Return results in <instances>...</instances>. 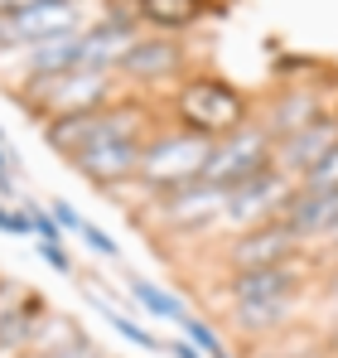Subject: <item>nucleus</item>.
<instances>
[{"mask_svg": "<svg viewBox=\"0 0 338 358\" xmlns=\"http://www.w3.org/2000/svg\"><path fill=\"white\" fill-rule=\"evenodd\" d=\"M285 199H290V189H285L281 175H251L247 184H237V189H227V208L223 218L232 228H247V223H261L266 213H276Z\"/></svg>", "mask_w": 338, "mask_h": 358, "instance_id": "9", "label": "nucleus"}, {"mask_svg": "<svg viewBox=\"0 0 338 358\" xmlns=\"http://www.w3.org/2000/svg\"><path fill=\"white\" fill-rule=\"evenodd\" d=\"M68 68H82V39L78 34H58L29 49V78H54Z\"/></svg>", "mask_w": 338, "mask_h": 358, "instance_id": "13", "label": "nucleus"}, {"mask_svg": "<svg viewBox=\"0 0 338 358\" xmlns=\"http://www.w3.org/2000/svg\"><path fill=\"white\" fill-rule=\"evenodd\" d=\"M131 34L121 29V24H102V29H92V34H82V68H112V63H126L131 54Z\"/></svg>", "mask_w": 338, "mask_h": 358, "instance_id": "15", "label": "nucleus"}, {"mask_svg": "<svg viewBox=\"0 0 338 358\" xmlns=\"http://www.w3.org/2000/svg\"><path fill=\"white\" fill-rule=\"evenodd\" d=\"M338 145L334 126H324V121H309L304 131H295V136H285V150H281V165L290 170H309L314 160H324V150Z\"/></svg>", "mask_w": 338, "mask_h": 358, "instance_id": "14", "label": "nucleus"}, {"mask_svg": "<svg viewBox=\"0 0 338 358\" xmlns=\"http://www.w3.org/2000/svg\"><path fill=\"white\" fill-rule=\"evenodd\" d=\"M54 358H102V349H92L87 339H78V344H68V349H58Z\"/></svg>", "mask_w": 338, "mask_h": 358, "instance_id": "19", "label": "nucleus"}, {"mask_svg": "<svg viewBox=\"0 0 338 358\" xmlns=\"http://www.w3.org/2000/svg\"><path fill=\"white\" fill-rule=\"evenodd\" d=\"M304 189H319V194H338V145L324 150V160H314L304 170Z\"/></svg>", "mask_w": 338, "mask_h": 358, "instance_id": "18", "label": "nucleus"}, {"mask_svg": "<svg viewBox=\"0 0 338 358\" xmlns=\"http://www.w3.org/2000/svg\"><path fill=\"white\" fill-rule=\"evenodd\" d=\"M295 252V233L285 223H271V228H256L242 242H232V266L237 271H261V266H281L285 257Z\"/></svg>", "mask_w": 338, "mask_h": 358, "instance_id": "12", "label": "nucleus"}, {"mask_svg": "<svg viewBox=\"0 0 338 358\" xmlns=\"http://www.w3.org/2000/svg\"><path fill=\"white\" fill-rule=\"evenodd\" d=\"M223 208H227V189L208 184V179L179 184V189H169V199H165V218L174 228H198V223L218 218Z\"/></svg>", "mask_w": 338, "mask_h": 358, "instance_id": "11", "label": "nucleus"}, {"mask_svg": "<svg viewBox=\"0 0 338 358\" xmlns=\"http://www.w3.org/2000/svg\"><path fill=\"white\" fill-rule=\"evenodd\" d=\"M140 160H145V150H140L135 136H107V141H97L92 150H82L73 165L92 179V184H116V179L140 175Z\"/></svg>", "mask_w": 338, "mask_h": 358, "instance_id": "8", "label": "nucleus"}, {"mask_svg": "<svg viewBox=\"0 0 338 358\" xmlns=\"http://www.w3.org/2000/svg\"><path fill=\"white\" fill-rule=\"evenodd\" d=\"M179 63V49L174 44H160V39H150V44H131V54H126V73H135V78H150V73H165Z\"/></svg>", "mask_w": 338, "mask_h": 358, "instance_id": "16", "label": "nucleus"}, {"mask_svg": "<svg viewBox=\"0 0 338 358\" xmlns=\"http://www.w3.org/2000/svg\"><path fill=\"white\" fill-rule=\"evenodd\" d=\"M179 117L193 136H208V141H223L232 136L242 121H247V102L237 87H227L223 78H198L179 92Z\"/></svg>", "mask_w": 338, "mask_h": 358, "instance_id": "2", "label": "nucleus"}, {"mask_svg": "<svg viewBox=\"0 0 338 358\" xmlns=\"http://www.w3.org/2000/svg\"><path fill=\"white\" fill-rule=\"evenodd\" d=\"M107 97H112V83H107L102 68H68V73H54V78H34V87H29V107L44 112L49 121L102 112Z\"/></svg>", "mask_w": 338, "mask_h": 358, "instance_id": "1", "label": "nucleus"}, {"mask_svg": "<svg viewBox=\"0 0 338 358\" xmlns=\"http://www.w3.org/2000/svg\"><path fill=\"white\" fill-rule=\"evenodd\" d=\"M295 291V276L285 266H261V271H237L232 300H237V324L242 329H266L276 324L285 300Z\"/></svg>", "mask_w": 338, "mask_h": 358, "instance_id": "5", "label": "nucleus"}, {"mask_svg": "<svg viewBox=\"0 0 338 358\" xmlns=\"http://www.w3.org/2000/svg\"><path fill=\"white\" fill-rule=\"evenodd\" d=\"M208 155H213V141L208 136H169V141H155L140 160V179L150 189H179V184H193L208 170Z\"/></svg>", "mask_w": 338, "mask_h": 358, "instance_id": "3", "label": "nucleus"}, {"mask_svg": "<svg viewBox=\"0 0 338 358\" xmlns=\"http://www.w3.org/2000/svg\"><path fill=\"white\" fill-rule=\"evenodd\" d=\"M73 24H78V5L73 0H34V5H24V10H10V15H0V44L10 49V44H44V39H58V34H73Z\"/></svg>", "mask_w": 338, "mask_h": 358, "instance_id": "7", "label": "nucleus"}, {"mask_svg": "<svg viewBox=\"0 0 338 358\" xmlns=\"http://www.w3.org/2000/svg\"><path fill=\"white\" fill-rule=\"evenodd\" d=\"M281 223L295 238H319V233H338V194H319V189H300L281 203Z\"/></svg>", "mask_w": 338, "mask_h": 358, "instance_id": "10", "label": "nucleus"}, {"mask_svg": "<svg viewBox=\"0 0 338 358\" xmlns=\"http://www.w3.org/2000/svg\"><path fill=\"white\" fill-rule=\"evenodd\" d=\"M135 112L131 107H112V112H82V117H58L49 121V131H44V141L54 145L58 155H68V160H78L82 150H92L97 141H107V136H135Z\"/></svg>", "mask_w": 338, "mask_h": 358, "instance_id": "6", "label": "nucleus"}, {"mask_svg": "<svg viewBox=\"0 0 338 358\" xmlns=\"http://www.w3.org/2000/svg\"><path fill=\"white\" fill-rule=\"evenodd\" d=\"M24 5H34V0H0V15H10V10H24Z\"/></svg>", "mask_w": 338, "mask_h": 358, "instance_id": "20", "label": "nucleus"}, {"mask_svg": "<svg viewBox=\"0 0 338 358\" xmlns=\"http://www.w3.org/2000/svg\"><path fill=\"white\" fill-rule=\"evenodd\" d=\"M266 170H271V136L237 126L232 136L213 141V155H208L203 179L218 184V189H237V184H247L251 175H266Z\"/></svg>", "mask_w": 338, "mask_h": 358, "instance_id": "4", "label": "nucleus"}, {"mask_svg": "<svg viewBox=\"0 0 338 358\" xmlns=\"http://www.w3.org/2000/svg\"><path fill=\"white\" fill-rule=\"evenodd\" d=\"M140 10H145V20H155L165 29H184L203 15V0H140Z\"/></svg>", "mask_w": 338, "mask_h": 358, "instance_id": "17", "label": "nucleus"}]
</instances>
